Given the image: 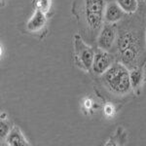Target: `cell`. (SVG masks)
<instances>
[{
  "label": "cell",
  "instance_id": "obj_1",
  "mask_svg": "<svg viewBox=\"0 0 146 146\" xmlns=\"http://www.w3.org/2000/svg\"><path fill=\"white\" fill-rule=\"evenodd\" d=\"M105 87L115 95L128 94L131 88L129 72L121 63H114L102 74Z\"/></svg>",
  "mask_w": 146,
  "mask_h": 146
},
{
  "label": "cell",
  "instance_id": "obj_2",
  "mask_svg": "<svg viewBox=\"0 0 146 146\" xmlns=\"http://www.w3.org/2000/svg\"><path fill=\"white\" fill-rule=\"evenodd\" d=\"M104 12L103 0H85V14L89 27L98 29L100 27Z\"/></svg>",
  "mask_w": 146,
  "mask_h": 146
},
{
  "label": "cell",
  "instance_id": "obj_3",
  "mask_svg": "<svg viewBox=\"0 0 146 146\" xmlns=\"http://www.w3.org/2000/svg\"><path fill=\"white\" fill-rule=\"evenodd\" d=\"M119 50L124 62L129 63L135 58L136 48L135 45L133 44V40L129 35H125V36L122 37V39H120Z\"/></svg>",
  "mask_w": 146,
  "mask_h": 146
},
{
  "label": "cell",
  "instance_id": "obj_4",
  "mask_svg": "<svg viewBox=\"0 0 146 146\" xmlns=\"http://www.w3.org/2000/svg\"><path fill=\"white\" fill-rule=\"evenodd\" d=\"M112 64L111 56L106 51L103 50L95 54L92 68H93V71L96 74H103Z\"/></svg>",
  "mask_w": 146,
  "mask_h": 146
},
{
  "label": "cell",
  "instance_id": "obj_5",
  "mask_svg": "<svg viewBox=\"0 0 146 146\" xmlns=\"http://www.w3.org/2000/svg\"><path fill=\"white\" fill-rule=\"evenodd\" d=\"M75 48H76L77 55H78L80 60L87 69H90L93 65V60L95 58V54L91 47L87 46L83 41L77 39L75 41Z\"/></svg>",
  "mask_w": 146,
  "mask_h": 146
},
{
  "label": "cell",
  "instance_id": "obj_6",
  "mask_svg": "<svg viewBox=\"0 0 146 146\" xmlns=\"http://www.w3.org/2000/svg\"><path fill=\"white\" fill-rule=\"evenodd\" d=\"M115 40V29L110 25H104L98 39V45L101 50L108 51Z\"/></svg>",
  "mask_w": 146,
  "mask_h": 146
},
{
  "label": "cell",
  "instance_id": "obj_7",
  "mask_svg": "<svg viewBox=\"0 0 146 146\" xmlns=\"http://www.w3.org/2000/svg\"><path fill=\"white\" fill-rule=\"evenodd\" d=\"M124 11L118 5V3H109L105 8L104 18L107 23H116L123 18Z\"/></svg>",
  "mask_w": 146,
  "mask_h": 146
},
{
  "label": "cell",
  "instance_id": "obj_8",
  "mask_svg": "<svg viewBox=\"0 0 146 146\" xmlns=\"http://www.w3.org/2000/svg\"><path fill=\"white\" fill-rule=\"evenodd\" d=\"M46 25V16L45 13L42 11H40L37 9L35 11L34 15L32 16V18L29 20V22L27 23V29L29 31L32 32H36L38 30L42 29Z\"/></svg>",
  "mask_w": 146,
  "mask_h": 146
},
{
  "label": "cell",
  "instance_id": "obj_9",
  "mask_svg": "<svg viewBox=\"0 0 146 146\" xmlns=\"http://www.w3.org/2000/svg\"><path fill=\"white\" fill-rule=\"evenodd\" d=\"M7 142L12 146H25L28 144L21 131L16 127L12 129L9 135H7Z\"/></svg>",
  "mask_w": 146,
  "mask_h": 146
},
{
  "label": "cell",
  "instance_id": "obj_10",
  "mask_svg": "<svg viewBox=\"0 0 146 146\" xmlns=\"http://www.w3.org/2000/svg\"><path fill=\"white\" fill-rule=\"evenodd\" d=\"M117 3L122 8V10L129 14L135 13L137 9L136 0H117Z\"/></svg>",
  "mask_w": 146,
  "mask_h": 146
},
{
  "label": "cell",
  "instance_id": "obj_11",
  "mask_svg": "<svg viewBox=\"0 0 146 146\" xmlns=\"http://www.w3.org/2000/svg\"><path fill=\"white\" fill-rule=\"evenodd\" d=\"M129 78H131V88L135 89L139 86L141 80H142V73L140 70H133L129 73Z\"/></svg>",
  "mask_w": 146,
  "mask_h": 146
},
{
  "label": "cell",
  "instance_id": "obj_12",
  "mask_svg": "<svg viewBox=\"0 0 146 146\" xmlns=\"http://www.w3.org/2000/svg\"><path fill=\"white\" fill-rule=\"evenodd\" d=\"M51 0H36V6L37 9L44 13H47L49 10H50V7H51Z\"/></svg>",
  "mask_w": 146,
  "mask_h": 146
},
{
  "label": "cell",
  "instance_id": "obj_13",
  "mask_svg": "<svg viewBox=\"0 0 146 146\" xmlns=\"http://www.w3.org/2000/svg\"><path fill=\"white\" fill-rule=\"evenodd\" d=\"M9 133H10V129H9L8 124L1 121V123H0V135H1V138L7 136L9 135Z\"/></svg>",
  "mask_w": 146,
  "mask_h": 146
},
{
  "label": "cell",
  "instance_id": "obj_14",
  "mask_svg": "<svg viewBox=\"0 0 146 146\" xmlns=\"http://www.w3.org/2000/svg\"><path fill=\"white\" fill-rule=\"evenodd\" d=\"M104 110H105V112H106L107 114H111V113H112V107L110 106V105H107V106L105 107Z\"/></svg>",
  "mask_w": 146,
  "mask_h": 146
},
{
  "label": "cell",
  "instance_id": "obj_15",
  "mask_svg": "<svg viewBox=\"0 0 146 146\" xmlns=\"http://www.w3.org/2000/svg\"><path fill=\"white\" fill-rule=\"evenodd\" d=\"M86 106H87V107L91 106V100H87V101H86Z\"/></svg>",
  "mask_w": 146,
  "mask_h": 146
}]
</instances>
